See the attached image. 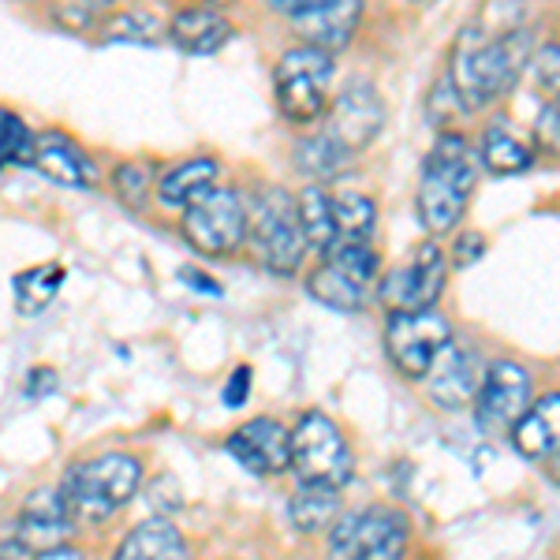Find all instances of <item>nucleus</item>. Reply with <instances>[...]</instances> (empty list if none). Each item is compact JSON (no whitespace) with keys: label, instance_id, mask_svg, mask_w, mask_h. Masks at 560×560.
<instances>
[{"label":"nucleus","instance_id":"obj_21","mask_svg":"<svg viewBox=\"0 0 560 560\" xmlns=\"http://www.w3.org/2000/svg\"><path fill=\"white\" fill-rule=\"evenodd\" d=\"M217 173H221V165H217V158H187L179 161L176 168H168L165 176H161L158 184V202L168 206V210H184L187 202H195L202 191H210L217 184Z\"/></svg>","mask_w":560,"mask_h":560},{"label":"nucleus","instance_id":"obj_20","mask_svg":"<svg viewBox=\"0 0 560 560\" xmlns=\"http://www.w3.org/2000/svg\"><path fill=\"white\" fill-rule=\"evenodd\" d=\"M187 541L168 520H147L116 546L113 560H187Z\"/></svg>","mask_w":560,"mask_h":560},{"label":"nucleus","instance_id":"obj_30","mask_svg":"<svg viewBox=\"0 0 560 560\" xmlns=\"http://www.w3.org/2000/svg\"><path fill=\"white\" fill-rule=\"evenodd\" d=\"M325 261L337 266L340 273H348L351 280H359V284L377 277V255L366 247V240H337L325 250Z\"/></svg>","mask_w":560,"mask_h":560},{"label":"nucleus","instance_id":"obj_6","mask_svg":"<svg viewBox=\"0 0 560 560\" xmlns=\"http://www.w3.org/2000/svg\"><path fill=\"white\" fill-rule=\"evenodd\" d=\"M329 79H332V52L314 45H295L280 57L273 71L277 105L292 124H311L329 108Z\"/></svg>","mask_w":560,"mask_h":560},{"label":"nucleus","instance_id":"obj_42","mask_svg":"<svg viewBox=\"0 0 560 560\" xmlns=\"http://www.w3.org/2000/svg\"><path fill=\"white\" fill-rule=\"evenodd\" d=\"M415 4H430V0H415Z\"/></svg>","mask_w":560,"mask_h":560},{"label":"nucleus","instance_id":"obj_16","mask_svg":"<svg viewBox=\"0 0 560 560\" xmlns=\"http://www.w3.org/2000/svg\"><path fill=\"white\" fill-rule=\"evenodd\" d=\"M31 165L38 168L45 179L60 187H71V191H83V187L94 184V158L79 147L71 135L65 131H38L34 135V158Z\"/></svg>","mask_w":560,"mask_h":560},{"label":"nucleus","instance_id":"obj_12","mask_svg":"<svg viewBox=\"0 0 560 560\" xmlns=\"http://www.w3.org/2000/svg\"><path fill=\"white\" fill-rule=\"evenodd\" d=\"M382 128H385V105L377 97V90L370 83H348L329 108V128L325 131L355 153L370 147L382 135Z\"/></svg>","mask_w":560,"mask_h":560},{"label":"nucleus","instance_id":"obj_29","mask_svg":"<svg viewBox=\"0 0 560 560\" xmlns=\"http://www.w3.org/2000/svg\"><path fill=\"white\" fill-rule=\"evenodd\" d=\"M34 158V131L12 108H0V173L15 165H31Z\"/></svg>","mask_w":560,"mask_h":560},{"label":"nucleus","instance_id":"obj_9","mask_svg":"<svg viewBox=\"0 0 560 560\" xmlns=\"http://www.w3.org/2000/svg\"><path fill=\"white\" fill-rule=\"evenodd\" d=\"M448 340H453V329L438 311H393L385 325L388 359L408 377H427Z\"/></svg>","mask_w":560,"mask_h":560},{"label":"nucleus","instance_id":"obj_4","mask_svg":"<svg viewBox=\"0 0 560 560\" xmlns=\"http://www.w3.org/2000/svg\"><path fill=\"white\" fill-rule=\"evenodd\" d=\"M247 236L255 243V255L269 273L292 277L300 273L306 258V236L295 213V198L280 187H269L247 210Z\"/></svg>","mask_w":560,"mask_h":560},{"label":"nucleus","instance_id":"obj_7","mask_svg":"<svg viewBox=\"0 0 560 560\" xmlns=\"http://www.w3.org/2000/svg\"><path fill=\"white\" fill-rule=\"evenodd\" d=\"M179 232L191 243L198 255L224 258L232 250H240V243L247 240V206L232 187H210L184 206L179 217Z\"/></svg>","mask_w":560,"mask_h":560},{"label":"nucleus","instance_id":"obj_10","mask_svg":"<svg viewBox=\"0 0 560 560\" xmlns=\"http://www.w3.org/2000/svg\"><path fill=\"white\" fill-rule=\"evenodd\" d=\"M445 273H448L445 250H441L438 243H422L408 266L393 269V273L377 284V300H382L388 311H430V306L438 303L441 288H445Z\"/></svg>","mask_w":560,"mask_h":560},{"label":"nucleus","instance_id":"obj_1","mask_svg":"<svg viewBox=\"0 0 560 560\" xmlns=\"http://www.w3.org/2000/svg\"><path fill=\"white\" fill-rule=\"evenodd\" d=\"M530 49H535V42H530L527 26L493 34V38L482 26H467L456 42L453 71H448L464 108H482L501 94H509L516 86L520 71L535 57Z\"/></svg>","mask_w":560,"mask_h":560},{"label":"nucleus","instance_id":"obj_27","mask_svg":"<svg viewBox=\"0 0 560 560\" xmlns=\"http://www.w3.org/2000/svg\"><path fill=\"white\" fill-rule=\"evenodd\" d=\"M65 277H68V269L60 266V261H42V266H34V269H23V273L15 277V306H20V314H42L45 306L60 295Z\"/></svg>","mask_w":560,"mask_h":560},{"label":"nucleus","instance_id":"obj_2","mask_svg":"<svg viewBox=\"0 0 560 560\" xmlns=\"http://www.w3.org/2000/svg\"><path fill=\"white\" fill-rule=\"evenodd\" d=\"M478 179V153L471 142L456 131H445L438 147L430 150L427 165H422L419 195H415V210H419L422 229L441 236V232L456 229L464 217L467 202H471Z\"/></svg>","mask_w":560,"mask_h":560},{"label":"nucleus","instance_id":"obj_34","mask_svg":"<svg viewBox=\"0 0 560 560\" xmlns=\"http://www.w3.org/2000/svg\"><path fill=\"white\" fill-rule=\"evenodd\" d=\"M535 135L546 150L560 153V97H549V102L541 105V113L535 120Z\"/></svg>","mask_w":560,"mask_h":560},{"label":"nucleus","instance_id":"obj_36","mask_svg":"<svg viewBox=\"0 0 560 560\" xmlns=\"http://www.w3.org/2000/svg\"><path fill=\"white\" fill-rule=\"evenodd\" d=\"M482 250H486V240L478 236V232H464V236L456 240V247H453V255H448V258H453V266L464 269V266H471V261L482 258Z\"/></svg>","mask_w":560,"mask_h":560},{"label":"nucleus","instance_id":"obj_8","mask_svg":"<svg viewBox=\"0 0 560 560\" xmlns=\"http://www.w3.org/2000/svg\"><path fill=\"white\" fill-rule=\"evenodd\" d=\"M408 549V520L393 509H366L329 530V560H400Z\"/></svg>","mask_w":560,"mask_h":560},{"label":"nucleus","instance_id":"obj_26","mask_svg":"<svg viewBox=\"0 0 560 560\" xmlns=\"http://www.w3.org/2000/svg\"><path fill=\"white\" fill-rule=\"evenodd\" d=\"M337 512H340V493L325 490V486L303 482V490H295L292 501H288V520L303 535H314V530H325L329 523H337Z\"/></svg>","mask_w":560,"mask_h":560},{"label":"nucleus","instance_id":"obj_15","mask_svg":"<svg viewBox=\"0 0 560 560\" xmlns=\"http://www.w3.org/2000/svg\"><path fill=\"white\" fill-rule=\"evenodd\" d=\"M71 516L68 497L65 490H52V486H42L23 501L20 512V527H15V541L23 549H52L65 541V535L71 530Z\"/></svg>","mask_w":560,"mask_h":560},{"label":"nucleus","instance_id":"obj_33","mask_svg":"<svg viewBox=\"0 0 560 560\" xmlns=\"http://www.w3.org/2000/svg\"><path fill=\"white\" fill-rule=\"evenodd\" d=\"M530 75L549 97H560V45H546L530 57Z\"/></svg>","mask_w":560,"mask_h":560},{"label":"nucleus","instance_id":"obj_5","mask_svg":"<svg viewBox=\"0 0 560 560\" xmlns=\"http://www.w3.org/2000/svg\"><path fill=\"white\" fill-rule=\"evenodd\" d=\"M292 467L306 486H325V490H340L351 475H355V459L337 430V422L322 411H306L300 427L292 430Z\"/></svg>","mask_w":560,"mask_h":560},{"label":"nucleus","instance_id":"obj_19","mask_svg":"<svg viewBox=\"0 0 560 560\" xmlns=\"http://www.w3.org/2000/svg\"><path fill=\"white\" fill-rule=\"evenodd\" d=\"M512 441L527 459L560 456V393L541 396L535 408L523 411V419L512 430Z\"/></svg>","mask_w":560,"mask_h":560},{"label":"nucleus","instance_id":"obj_14","mask_svg":"<svg viewBox=\"0 0 560 560\" xmlns=\"http://www.w3.org/2000/svg\"><path fill=\"white\" fill-rule=\"evenodd\" d=\"M427 377H430L433 404H438V408H445V411H459L478 396L486 370H482V359H478L471 348H459V345L448 340L445 351L433 359Z\"/></svg>","mask_w":560,"mask_h":560},{"label":"nucleus","instance_id":"obj_18","mask_svg":"<svg viewBox=\"0 0 560 560\" xmlns=\"http://www.w3.org/2000/svg\"><path fill=\"white\" fill-rule=\"evenodd\" d=\"M359 15H363V0H325L322 8H314L311 15L295 20V26L303 31L306 45L322 52H332V49H345L351 42L359 26Z\"/></svg>","mask_w":560,"mask_h":560},{"label":"nucleus","instance_id":"obj_43","mask_svg":"<svg viewBox=\"0 0 560 560\" xmlns=\"http://www.w3.org/2000/svg\"><path fill=\"white\" fill-rule=\"evenodd\" d=\"M557 478H560V464H557Z\"/></svg>","mask_w":560,"mask_h":560},{"label":"nucleus","instance_id":"obj_39","mask_svg":"<svg viewBox=\"0 0 560 560\" xmlns=\"http://www.w3.org/2000/svg\"><path fill=\"white\" fill-rule=\"evenodd\" d=\"M34 560H86V557L79 553L75 546H65V541H60V546H52V549H42Z\"/></svg>","mask_w":560,"mask_h":560},{"label":"nucleus","instance_id":"obj_11","mask_svg":"<svg viewBox=\"0 0 560 560\" xmlns=\"http://www.w3.org/2000/svg\"><path fill=\"white\" fill-rule=\"evenodd\" d=\"M530 408V377L520 363H493L475 396V419L486 433H504Z\"/></svg>","mask_w":560,"mask_h":560},{"label":"nucleus","instance_id":"obj_24","mask_svg":"<svg viewBox=\"0 0 560 560\" xmlns=\"http://www.w3.org/2000/svg\"><path fill=\"white\" fill-rule=\"evenodd\" d=\"M482 165L497 176H520L535 165V153L509 124H490L482 135Z\"/></svg>","mask_w":560,"mask_h":560},{"label":"nucleus","instance_id":"obj_25","mask_svg":"<svg viewBox=\"0 0 560 560\" xmlns=\"http://www.w3.org/2000/svg\"><path fill=\"white\" fill-rule=\"evenodd\" d=\"M306 292L329 306V311H340V314H355V311H363V303H366V284L340 273L329 261H325L322 269H314L311 280H306Z\"/></svg>","mask_w":560,"mask_h":560},{"label":"nucleus","instance_id":"obj_23","mask_svg":"<svg viewBox=\"0 0 560 560\" xmlns=\"http://www.w3.org/2000/svg\"><path fill=\"white\" fill-rule=\"evenodd\" d=\"M295 213H300V229L306 236V247L329 250L337 243V213H332V191L322 184H311L295 198Z\"/></svg>","mask_w":560,"mask_h":560},{"label":"nucleus","instance_id":"obj_22","mask_svg":"<svg viewBox=\"0 0 560 560\" xmlns=\"http://www.w3.org/2000/svg\"><path fill=\"white\" fill-rule=\"evenodd\" d=\"M351 153L345 142H337L329 131L322 135H306V139L295 147V168H300L303 176H311L314 184H325V179H337L345 176L351 168Z\"/></svg>","mask_w":560,"mask_h":560},{"label":"nucleus","instance_id":"obj_32","mask_svg":"<svg viewBox=\"0 0 560 560\" xmlns=\"http://www.w3.org/2000/svg\"><path fill=\"white\" fill-rule=\"evenodd\" d=\"M161 34V23L153 15H142V12H124L120 20L108 23V42H135V45H150L153 38Z\"/></svg>","mask_w":560,"mask_h":560},{"label":"nucleus","instance_id":"obj_28","mask_svg":"<svg viewBox=\"0 0 560 560\" xmlns=\"http://www.w3.org/2000/svg\"><path fill=\"white\" fill-rule=\"evenodd\" d=\"M332 213H337V240H366L374 229V198L359 191H337L332 195Z\"/></svg>","mask_w":560,"mask_h":560},{"label":"nucleus","instance_id":"obj_13","mask_svg":"<svg viewBox=\"0 0 560 560\" xmlns=\"http://www.w3.org/2000/svg\"><path fill=\"white\" fill-rule=\"evenodd\" d=\"M232 459L255 475H280L292 467V433L277 419H250L224 441Z\"/></svg>","mask_w":560,"mask_h":560},{"label":"nucleus","instance_id":"obj_17","mask_svg":"<svg viewBox=\"0 0 560 560\" xmlns=\"http://www.w3.org/2000/svg\"><path fill=\"white\" fill-rule=\"evenodd\" d=\"M236 26L224 12H217L213 4H191L184 12L173 15L168 23V42L176 45L187 57H210V52H221L224 45L232 42Z\"/></svg>","mask_w":560,"mask_h":560},{"label":"nucleus","instance_id":"obj_41","mask_svg":"<svg viewBox=\"0 0 560 560\" xmlns=\"http://www.w3.org/2000/svg\"><path fill=\"white\" fill-rule=\"evenodd\" d=\"M120 0H79V8H83L86 15H97V12H108V8H116Z\"/></svg>","mask_w":560,"mask_h":560},{"label":"nucleus","instance_id":"obj_37","mask_svg":"<svg viewBox=\"0 0 560 560\" xmlns=\"http://www.w3.org/2000/svg\"><path fill=\"white\" fill-rule=\"evenodd\" d=\"M57 374H52L49 366H38V370H31V374H26V396H31V400H45V396L49 393H57Z\"/></svg>","mask_w":560,"mask_h":560},{"label":"nucleus","instance_id":"obj_40","mask_svg":"<svg viewBox=\"0 0 560 560\" xmlns=\"http://www.w3.org/2000/svg\"><path fill=\"white\" fill-rule=\"evenodd\" d=\"M179 277H184L187 280V284H191V288H198V292H221V288H217V284H210V277H206V273H198V269H179Z\"/></svg>","mask_w":560,"mask_h":560},{"label":"nucleus","instance_id":"obj_38","mask_svg":"<svg viewBox=\"0 0 560 560\" xmlns=\"http://www.w3.org/2000/svg\"><path fill=\"white\" fill-rule=\"evenodd\" d=\"M325 0H269V8L280 15H288V20H303V15H311L314 8H322Z\"/></svg>","mask_w":560,"mask_h":560},{"label":"nucleus","instance_id":"obj_35","mask_svg":"<svg viewBox=\"0 0 560 560\" xmlns=\"http://www.w3.org/2000/svg\"><path fill=\"white\" fill-rule=\"evenodd\" d=\"M247 396H250V366H236L229 377V385H224L221 400H224V408H243Z\"/></svg>","mask_w":560,"mask_h":560},{"label":"nucleus","instance_id":"obj_31","mask_svg":"<svg viewBox=\"0 0 560 560\" xmlns=\"http://www.w3.org/2000/svg\"><path fill=\"white\" fill-rule=\"evenodd\" d=\"M150 187H153V168L142 161H124L113 173V191L128 210H142L150 202Z\"/></svg>","mask_w":560,"mask_h":560},{"label":"nucleus","instance_id":"obj_3","mask_svg":"<svg viewBox=\"0 0 560 560\" xmlns=\"http://www.w3.org/2000/svg\"><path fill=\"white\" fill-rule=\"evenodd\" d=\"M139 482H142L139 459L128 453H108L71 467L68 482L60 490H65L68 509L75 520L105 523L113 512H120L139 493Z\"/></svg>","mask_w":560,"mask_h":560}]
</instances>
